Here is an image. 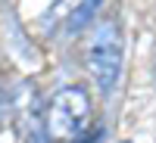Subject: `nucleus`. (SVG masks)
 I'll return each instance as SVG.
<instances>
[{"mask_svg":"<svg viewBox=\"0 0 156 143\" xmlns=\"http://www.w3.org/2000/svg\"><path fill=\"white\" fill-rule=\"evenodd\" d=\"M47 137L50 140H78L81 134H87L90 124V100L84 87H62L56 90L47 103Z\"/></svg>","mask_w":156,"mask_h":143,"instance_id":"obj_1","label":"nucleus"},{"mask_svg":"<svg viewBox=\"0 0 156 143\" xmlns=\"http://www.w3.org/2000/svg\"><path fill=\"white\" fill-rule=\"evenodd\" d=\"M87 69L103 94H112L115 81H119V72H122V31L112 19L103 22L94 34V41H90Z\"/></svg>","mask_w":156,"mask_h":143,"instance_id":"obj_2","label":"nucleus"},{"mask_svg":"<svg viewBox=\"0 0 156 143\" xmlns=\"http://www.w3.org/2000/svg\"><path fill=\"white\" fill-rule=\"evenodd\" d=\"M78 6V0H19V16L31 25V28L50 34L62 25Z\"/></svg>","mask_w":156,"mask_h":143,"instance_id":"obj_3","label":"nucleus"},{"mask_svg":"<svg viewBox=\"0 0 156 143\" xmlns=\"http://www.w3.org/2000/svg\"><path fill=\"white\" fill-rule=\"evenodd\" d=\"M100 3H103V0H81V3L75 6V12L66 19V31H69V34H75V31H81L84 25H90L94 12L100 9Z\"/></svg>","mask_w":156,"mask_h":143,"instance_id":"obj_4","label":"nucleus"},{"mask_svg":"<svg viewBox=\"0 0 156 143\" xmlns=\"http://www.w3.org/2000/svg\"><path fill=\"white\" fill-rule=\"evenodd\" d=\"M100 137H103V131L97 128V131H87V134H81L78 140H72V143H100Z\"/></svg>","mask_w":156,"mask_h":143,"instance_id":"obj_5","label":"nucleus"}]
</instances>
